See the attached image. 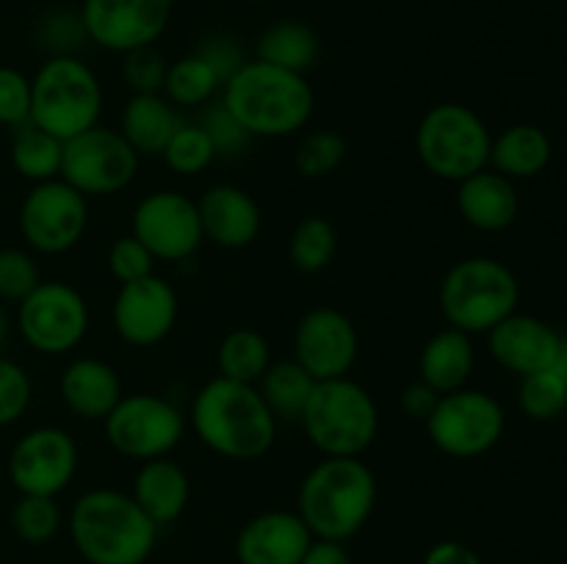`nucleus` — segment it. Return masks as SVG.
Masks as SVG:
<instances>
[{
	"label": "nucleus",
	"mask_w": 567,
	"mask_h": 564,
	"mask_svg": "<svg viewBox=\"0 0 567 564\" xmlns=\"http://www.w3.org/2000/svg\"><path fill=\"white\" fill-rule=\"evenodd\" d=\"M138 153L122 133L89 127L66 138L61 153V175L81 194H114L136 177Z\"/></svg>",
	"instance_id": "obj_10"
},
{
	"label": "nucleus",
	"mask_w": 567,
	"mask_h": 564,
	"mask_svg": "<svg viewBox=\"0 0 567 564\" xmlns=\"http://www.w3.org/2000/svg\"><path fill=\"white\" fill-rule=\"evenodd\" d=\"M347 155V144L338 133L319 130L310 133L297 149V166L305 177H324L341 166Z\"/></svg>",
	"instance_id": "obj_37"
},
{
	"label": "nucleus",
	"mask_w": 567,
	"mask_h": 564,
	"mask_svg": "<svg viewBox=\"0 0 567 564\" xmlns=\"http://www.w3.org/2000/svg\"><path fill=\"white\" fill-rule=\"evenodd\" d=\"M70 534L89 564H144L155 547L158 525L133 495L92 490L72 506Z\"/></svg>",
	"instance_id": "obj_1"
},
{
	"label": "nucleus",
	"mask_w": 567,
	"mask_h": 564,
	"mask_svg": "<svg viewBox=\"0 0 567 564\" xmlns=\"http://www.w3.org/2000/svg\"><path fill=\"white\" fill-rule=\"evenodd\" d=\"M269 365V343L260 332L236 330L221 341L219 368L225 379L255 385Z\"/></svg>",
	"instance_id": "obj_31"
},
{
	"label": "nucleus",
	"mask_w": 567,
	"mask_h": 564,
	"mask_svg": "<svg viewBox=\"0 0 567 564\" xmlns=\"http://www.w3.org/2000/svg\"><path fill=\"white\" fill-rule=\"evenodd\" d=\"M424 564H482V558L476 556L474 547L463 545L457 540H446L430 547V553L424 556Z\"/></svg>",
	"instance_id": "obj_46"
},
{
	"label": "nucleus",
	"mask_w": 567,
	"mask_h": 564,
	"mask_svg": "<svg viewBox=\"0 0 567 564\" xmlns=\"http://www.w3.org/2000/svg\"><path fill=\"white\" fill-rule=\"evenodd\" d=\"M299 564H352V558H349L343 542L319 540L308 547V553H305Z\"/></svg>",
	"instance_id": "obj_48"
},
{
	"label": "nucleus",
	"mask_w": 567,
	"mask_h": 564,
	"mask_svg": "<svg viewBox=\"0 0 567 564\" xmlns=\"http://www.w3.org/2000/svg\"><path fill=\"white\" fill-rule=\"evenodd\" d=\"M177 127L175 111L158 94H136L122 114V136L136 153H164Z\"/></svg>",
	"instance_id": "obj_27"
},
{
	"label": "nucleus",
	"mask_w": 567,
	"mask_h": 564,
	"mask_svg": "<svg viewBox=\"0 0 567 564\" xmlns=\"http://www.w3.org/2000/svg\"><path fill=\"white\" fill-rule=\"evenodd\" d=\"M197 55L210 66V70L216 72L219 83L230 81V77L236 75L244 64H247V61H244L241 48H238V44L227 36H210L208 42L199 48Z\"/></svg>",
	"instance_id": "obj_44"
},
{
	"label": "nucleus",
	"mask_w": 567,
	"mask_h": 564,
	"mask_svg": "<svg viewBox=\"0 0 567 564\" xmlns=\"http://www.w3.org/2000/svg\"><path fill=\"white\" fill-rule=\"evenodd\" d=\"M313 545V534L293 512H264L249 520L236 540L241 564H299Z\"/></svg>",
	"instance_id": "obj_20"
},
{
	"label": "nucleus",
	"mask_w": 567,
	"mask_h": 564,
	"mask_svg": "<svg viewBox=\"0 0 567 564\" xmlns=\"http://www.w3.org/2000/svg\"><path fill=\"white\" fill-rule=\"evenodd\" d=\"M199 440L227 459H258L275 442V415L255 385L219 376L194 401Z\"/></svg>",
	"instance_id": "obj_3"
},
{
	"label": "nucleus",
	"mask_w": 567,
	"mask_h": 564,
	"mask_svg": "<svg viewBox=\"0 0 567 564\" xmlns=\"http://www.w3.org/2000/svg\"><path fill=\"white\" fill-rule=\"evenodd\" d=\"M133 236L161 260L188 258L205 238L197 205L175 191H158L138 205Z\"/></svg>",
	"instance_id": "obj_15"
},
{
	"label": "nucleus",
	"mask_w": 567,
	"mask_h": 564,
	"mask_svg": "<svg viewBox=\"0 0 567 564\" xmlns=\"http://www.w3.org/2000/svg\"><path fill=\"white\" fill-rule=\"evenodd\" d=\"M520 299L518 280L493 258L460 260L441 288V310L460 332H491L515 313Z\"/></svg>",
	"instance_id": "obj_5"
},
{
	"label": "nucleus",
	"mask_w": 567,
	"mask_h": 564,
	"mask_svg": "<svg viewBox=\"0 0 567 564\" xmlns=\"http://www.w3.org/2000/svg\"><path fill=\"white\" fill-rule=\"evenodd\" d=\"M100 105L97 77L72 55L50 59L31 81V122L61 142L97 125Z\"/></svg>",
	"instance_id": "obj_7"
},
{
	"label": "nucleus",
	"mask_w": 567,
	"mask_h": 564,
	"mask_svg": "<svg viewBox=\"0 0 567 564\" xmlns=\"http://www.w3.org/2000/svg\"><path fill=\"white\" fill-rule=\"evenodd\" d=\"M78 464V448L61 429L28 431L14 446L9 476L22 495L53 498L70 484Z\"/></svg>",
	"instance_id": "obj_16"
},
{
	"label": "nucleus",
	"mask_w": 567,
	"mask_h": 564,
	"mask_svg": "<svg viewBox=\"0 0 567 564\" xmlns=\"http://www.w3.org/2000/svg\"><path fill=\"white\" fill-rule=\"evenodd\" d=\"M81 17L92 42L131 53L164 33L172 0H86Z\"/></svg>",
	"instance_id": "obj_14"
},
{
	"label": "nucleus",
	"mask_w": 567,
	"mask_h": 564,
	"mask_svg": "<svg viewBox=\"0 0 567 564\" xmlns=\"http://www.w3.org/2000/svg\"><path fill=\"white\" fill-rule=\"evenodd\" d=\"M89 310L81 293L64 282H39L20 302V332L42 354H64L81 343Z\"/></svg>",
	"instance_id": "obj_11"
},
{
	"label": "nucleus",
	"mask_w": 567,
	"mask_h": 564,
	"mask_svg": "<svg viewBox=\"0 0 567 564\" xmlns=\"http://www.w3.org/2000/svg\"><path fill=\"white\" fill-rule=\"evenodd\" d=\"M20 227L39 252H66L86 230V199L64 180L39 182L22 202Z\"/></svg>",
	"instance_id": "obj_13"
},
{
	"label": "nucleus",
	"mask_w": 567,
	"mask_h": 564,
	"mask_svg": "<svg viewBox=\"0 0 567 564\" xmlns=\"http://www.w3.org/2000/svg\"><path fill=\"white\" fill-rule=\"evenodd\" d=\"M214 144H210L208 133L199 125H181L175 130V136L169 138V144L164 147L166 164L177 175H197V171H203L214 160Z\"/></svg>",
	"instance_id": "obj_36"
},
{
	"label": "nucleus",
	"mask_w": 567,
	"mask_h": 564,
	"mask_svg": "<svg viewBox=\"0 0 567 564\" xmlns=\"http://www.w3.org/2000/svg\"><path fill=\"white\" fill-rule=\"evenodd\" d=\"M61 153H64V142L33 125L31 119L14 127L11 160H14L17 171L28 180H53L61 171Z\"/></svg>",
	"instance_id": "obj_29"
},
{
	"label": "nucleus",
	"mask_w": 567,
	"mask_h": 564,
	"mask_svg": "<svg viewBox=\"0 0 567 564\" xmlns=\"http://www.w3.org/2000/svg\"><path fill=\"white\" fill-rule=\"evenodd\" d=\"M299 420L327 457H358L377 435L374 401L347 376L316 382Z\"/></svg>",
	"instance_id": "obj_6"
},
{
	"label": "nucleus",
	"mask_w": 567,
	"mask_h": 564,
	"mask_svg": "<svg viewBox=\"0 0 567 564\" xmlns=\"http://www.w3.org/2000/svg\"><path fill=\"white\" fill-rule=\"evenodd\" d=\"M491 352L507 370L529 376L559 365L565 343L546 321L513 313L491 330Z\"/></svg>",
	"instance_id": "obj_19"
},
{
	"label": "nucleus",
	"mask_w": 567,
	"mask_h": 564,
	"mask_svg": "<svg viewBox=\"0 0 567 564\" xmlns=\"http://www.w3.org/2000/svg\"><path fill=\"white\" fill-rule=\"evenodd\" d=\"M120 393L114 368L100 359H78L61 376V398L78 418H109L111 409L120 404Z\"/></svg>",
	"instance_id": "obj_23"
},
{
	"label": "nucleus",
	"mask_w": 567,
	"mask_h": 564,
	"mask_svg": "<svg viewBox=\"0 0 567 564\" xmlns=\"http://www.w3.org/2000/svg\"><path fill=\"white\" fill-rule=\"evenodd\" d=\"M419 155L432 175L463 182L491 160V133L471 108L457 103L435 105L421 119Z\"/></svg>",
	"instance_id": "obj_8"
},
{
	"label": "nucleus",
	"mask_w": 567,
	"mask_h": 564,
	"mask_svg": "<svg viewBox=\"0 0 567 564\" xmlns=\"http://www.w3.org/2000/svg\"><path fill=\"white\" fill-rule=\"evenodd\" d=\"M221 105L249 136H288L313 114V92L297 72L247 61L227 81Z\"/></svg>",
	"instance_id": "obj_4"
},
{
	"label": "nucleus",
	"mask_w": 567,
	"mask_h": 564,
	"mask_svg": "<svg viewBox=\"0 0 567 564\" xmlns=\"http://www.w3.org/2000/svg\"><path fill=\"white\" fill-rule=\"evenodd\" d=\"M474 370V348L465 332L446 330L437 332L421 354V382L443 393H454L465 385Z\"/></svg>",
	"instance_id": "obj_25"
},
{
	"label": "nucleus",
	"mask_w": 567,
	"mask_h": 564,
	"mask_svg": "<svg viewBox=\"0 0 567 564\" xmlns=\"http://www.w3.org/2000/svg\"><path fill=\"white\" fill-rule=\"evenodd\" d=\"M332 258H336V230L319 216L305 219L291 238L293 265L305 274H316V271L327 269Z\"/></svg>",
	"instance_id": "obj_34"
},
{
	"label": "nucleus",
	"mask_w": 567,
	"mask_h": 564,
	"mask_svg": "<svg viewBox=\"0 0 567 564\" xmlns=\"http://www.w3.org/2000/svg\"><path fill=\"white\" fill-rule=\"evenodd\" d=\"M460 213L465 216L468 224L476 230L498 232L507 230L518 216V191H515L513 180L498 171H476V175L465 177L460 186Z\"/></svg>",
	"instance_id": "obj_22"
},
{
	"label": "nucleus",
	"mask_w": 567,
	"mask_h": 564,
	"mask_svg": "<svg viewBox=\"0 0 567 564\" xmlns=\"http://www.w3.org/2000/svg\"><path fill=\"white\" fill-rule=\"evenodd\" d=\"M199 127L208 133L216 155H236L249 144V133L238 125V119L225 108V105H219V108H210L208 114H205L203 125Z\"/></svg>",
	"instance_id": "obj_43"
},
{
	"label": "nucleus",
	"mask_w": 567,
	"mask_h": 564,
	"mask_svg": "<svg viewBox=\"0 0 567 564\" xmlns=\"http://www.w3.org/2000/svg\"><path fill=\"white\" fill-rule=\"evenodd\" d=\"M42 36L48 48H53L59 55H66V50L78 48L81 39H89V33L83 25V17L61 11V14L48 17V22L42 25Z\"/></svg>",
	"instance_id": "obj_45"
},
{
	"label": "nucleus",
	"mask_w": 567,
	"mask_h": 564,
	"mask_svg": "<svg viewBox=\"0 0 567 564\" xmlns=\"http://www.w3.org/2000/svg\"><path fill=\"white\" fill-rule=\"evenodd\" d=\"M3 337H6V315L3 310H0V343H3Z\"/></svg>",
	"instance_id": "obj_49"
},
{
	"label": "nucleus",
	"mask_w": 567,
	"mask_h": 564,
	"mask_svg": "<svg viewBox=\"0 0 567 564\" xmlns=\"http://www.w3.org/2000/svg\"><path fill=\"white\" fill-rule=\"evenodd\" d=\"M166 72H169V66L164 64V55L153 50V44L127 53L125 81L131 83L136 94H155L158 88H164Z\"/></svg>",
	"instance_id": "obj_39"
},
{
	"label": "nucleus",
	"mask_w": 567,
	"mask_h": 564,
	"mask_svg": "<svg viewBox=\"0 0 567 564\" xmlns=\"http://www.w3.org/2000/svg\"><path fill=\"white\" fill-rule=\"evenodd\" d=\"M11 525H14L20 540L31 542V545H42V542L53 540L55 531H59L61 512L53 498L22 495L14 512H11Z\"/></svg>",
	"instance_id": "obj_35"
},
{
	"label": "nucleus",
	"mask_w": 567,
	"mask_h": 564,
	"mask_svg": "<svg viewBox=\"0 0 567 564\" xmlns=\"http://www.w3.org/2000/svg\"><path fill=\"white\" fill-rule=\"evenodd\" d=\"M177 318V296L158 276L125 282L114 304L116 332L133 346H153L164 341Z\"/></svg>",
	"instance_id": "obj_18"
},
{
	"label": "nucleus",
	"mask_w": 567,
	"mask_h": 564,
	"mask_svg": "<svg viewBox=\"0 0 567 564\" xmlns=\"http://www.w3.org/2000/svg\"><path fill=\"white\" fill-rule=\"evenodd\" d=\"M219 86L216 72L205 64L199 55H186L166 72V94L177 105H199L210 97Z\"/></svg>",
	"instance_id": "obj_33"
},
{
	"label": "nucleus",
	"mask_w": 567,
	"mask_h": 564,
	"mask_svg": "<svg viewBox=\"0 0 567 564\" xmlns=\"http://www.w3.org/2000/svg\"><path fill=\"white\" fill-rule=\"evenodd\" d=\"M105 431L116 451L150 462L181 442L183 415L158 396H127L111 409Z\"/></svg>",
	"instance_id": "obj_12"
},
{
	"label": "nucleus",
	"mask_w": 567,
	"mask_h": 564,
	"mask_svg": "<svg viewBox=\"0 0 567 564\" xmlns=\"http://www.w3.org/2000/svg\"><path fill=\"white\" fill-rule=\"evenodd\" d=\"M374 503V473L358 457H330L305 476L297 514L319 540L343 542L363 529Z\"/></svg>",
	"instance_id": "obj_2"
},
{
	"label": "nucleus",
	"mask_w": 567,
	"mask_h": 564,
	"mask_svg": "<svg viewBox=\"0 0 567 564\" xmlns=\"http://www.w3.org/2000/svg\"><path fill=\"white\" fill-rule=\"evenodd\" d=\"M432 442L443 453L468 459L491 451L504 435V409L482 390H454L437 398L426 418Z\"/></svg>",
	"instance_id": "obj_9"
},
{
	"label": "nucleus",
	"mask_w": 567,
	"mask_h": 564,
	"mask_svg": "<svg viewBox=\"0 0 567 564\" xmlns=\"http://www.w3.org/2000/svg\"><path fill=\"white\" fill-rule=\"evenodd\" d=\"M565 407H567V370H565V354H563L559 365H554V368L524 376V382H520V409H524L532 420H551L557 418Z\"/></svg>",
	"instance_id": "obj_32"
},
{
	"label": "nucleus",
	"mask_w": 567,
	"mask_h": 564,
	"mask_svg": "<svg viewBox=\"0 0 567 564\" xmlns=\"http://www.w3.org/2000/svg\"><path fill=\"white\" fill-rule=\"evenodd\" d=\"M31 401V382L25 370L0 357V426L14 424Z\"/></svg>",
	"instance_id": "obj_41"
},
{
	"label": "nucleus",
	"mask_w": 567,
	"mask_h": 564,
	"mask_svg": "<svg viewBox=\"0 0 567 564\" xmlns=\"http://www.w3.org/2000/svg\"><path fill=\"white\" fill-rule=\"evenodd\" d=\"M258 53L266 64L302 75L319 55V42H316V33L302 22H280L264 33Z\"/></svg>",
	"instance_id": "obj_30"
},
{
	"label": "nucleus",
	"mask_w": 567,
	"mask_h": 564,
	"mask_svg": "<svg viewBox=\"0 0 567 564\" xmlns=\"http://www.w3.org/2000/svg\"><path fill=\"white\" fill-rule=\"evenodd\" d=\"M203 236L219 247L238 249L255 241L260 230V210L247 191L236 186H214L199 199Z\"/></svg>",
	"instance_id": "obj_21"
},
{
	"label": "nucleus",
	"mask_w": 567,
	"mask_h": 564,
	"mask_svg": "<svg viewBox=\"0 0 567 564\" xmlns=\"http://www.w3.org/2000/svg\"><path fill=\"white\" fill-rule=\"evenodd\" d=\"M297 363L316 382L347 376L358 357V332L352 321L332 307H319L305 315L293 335Z\"/></svg>",
	"instance_id": "obj_17"
},
{
	"label": "nucleus",
	"mask_w": 567,
	"mask_h": 564,
	"mask_svg": "<svg viewBox=\"0 0 567 564\" xmlns=\"http://www.w3.org/2000/svg\"><path fill=\"white\" fill-rule=\"evenodd\" d=\"M437 398H441V393L432 390L426 382H419V385H410L408 390H404V409H408L413 418H430V412L435 409Z\"/></svg>",
	"instance_id": "obj_47"
},
{
	"label": "nucleus",
	"mask_w": 567,
	"mask_h": 564,
	"mask_svg": "<svg viewBox=\"0 0 567 564\" xmlns=\"http://www.w3.org/2000/svg\"><path fill=\"white\" fill-rule=\"evenodd\" d=\"M313 385L316 379L297 359H286V363L269 365L266 374L260 376V396L275 418L299 420Z\"/></svg>",
	"instance_id": "obj_28"
},
{
	"label": "nucleus",
	"mask_w": 567,
	"mask_h": 564,
	"mask_svg": "<svg viewBox=\"0 0 567 564\" xmlns=\"http://www.w3.org/2000/svg\"><path fill=\"white\" fill-rule=\"evenodd\" d=\"M39 285V269L31 254L20 249H0V299L22 302Z\"/></svg>",
	"instance_id": "obj_38"
},
{
	"label": "nucleus",
	"mask_w": 567,
	"mask_h": 564,
	"mask_svg": "<svg viewBox=\"0 0 567 564\" xmlns=\"http://www.w3.org/2000/svg\"><path fill=\"white\" fill-rule=\"evenodd\" d=\"M109 265L111 271H114L116 280L125 285V282H136L142 280V276L153 274V254H150V249L144 247L136 236L120 238V241L111 247Z\"/></svg>",
	"instance_id": "obj_42"
},
{
	"label": "nucleus",
	"mask_w": 567,
	"mask_h": 564,
	"mask_svg": "<svg viewBox=\"0 0 567 564\" xmlns=\"http://www.w3.org/2000/svg\"><path fill=\"white\" fill-rule=\"evenodd\" d=\"M133 501L155 525L172 523L188 503V479L169 459H150L136 476Z\"/></svg>",
	"instance_id": "obj_24"
},
{
	"label": "nucleus",
	"mask_w": 567,
	"mask_h": 564,
	"mask_svg": "<svg viewBox=\"0 0 567 564\" xmlns=\"http://www.w3.org/2000/svg\"><path fill=\"white\" fill-rule=\"evenodd\" d=\"M491 160L504 177H535L551 160V138L537 125H515L491 144Z\"/></svg>",
	"instance_id": "obj_26"
},
{
	"label": "nucleus",
	"mask_w": 567,
	"mask_h": 564,
	"mask_svg": "<svg viewBox=\"0 0 567 564\" xmlns=\"http://www.w3.org/2000/svg\"><path fill=\"white\" fill-rule=\"evenodd\" d=\"M31 119V81L17 70L0 66V125L17 127Z\"/></svg>",
	"instance_id": "obj_40"
}]
</instances>
